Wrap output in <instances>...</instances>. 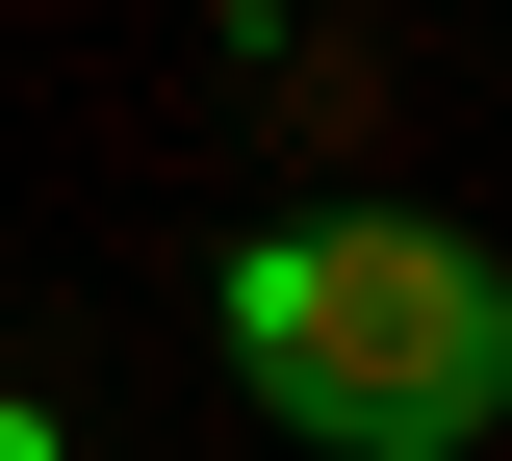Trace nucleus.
Masks as SVG:
<instances>
[{"label": "nucleus", "mask_w": 512, "mask_h": 461, "mask_svg": "<svg viewBox=\"0 0 512 461\" xmlns=\"http://www.w3.org/2000/svg\"><path fill=\"white\" fill-rule=\"evenodd\" d=\"M205 359L308 461H487L512 410V257L461 205H282L205 257Z\"/></svg>", "instance_id": "nucleus-1"}, {"label": "nucleus", "mask_w": 512, "mask_h": 461, "mask_svg": "<svg viewBox=\"0 0 512 461\" xmlns=\"http://www.w3.org/2000/svg\"><path fill=\"white\" fill-rule=\"evenodd\" d=\"M0 461H77V410H52V385H0Z\"/></svg>", "instance_id": "nucleus-2"}]
</instances>
